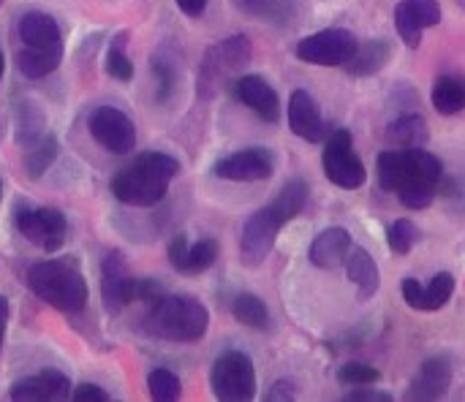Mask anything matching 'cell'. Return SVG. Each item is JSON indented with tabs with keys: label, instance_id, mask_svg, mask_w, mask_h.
Masks as SVG:
<instances>
[{
	"label": "cell",
	"instance_id": "cell-1",
	"mask_svg": "<svg viewBox=\"0 0 465 402\" xmlns=\"http://www.w3.org/2000/svg\"><path fill=\"white\" fill-rule=\"evenodd\" d=\"M379 185L398 193L401 204L409 210H428L439 193L444 163L425 147L384 150L376 161Z\"/></svg>",
	"mask_w": 465,
	"mask_h": 402
},
{
	"label": "cell",
	"instance_id": "cell-2",
	"mask_svg": "<svg viewBox=\"0 0 465 402\" xmlns=\"http://www.w3.org/2000/svg\"><path fill=\"white\" fill-rule=\"evenodd\" d=\"M308 193H311L308 182L294 177V180L283 182V188L278 191V196L267 207L256 210L245 221L242 234H240V261L245 267L256 270V267H262L267 261V256L275 248V240H278L281 229L286 223H292L305 210Z\"/></svg>",
	"mask_w": 465,
	"mask_h": 402
},
{
	"label": "cell",
	"instance_id": "cell-3",
	"mask_svg": "<svg viewBox=\"0 0 465 402\" xmlns=\"http://www.w3.org/2000/svg\"><path fill=\"white\" fill-rule=\"evenodd\" d=\"M180 161L166 152H139L131 163H125L109 182L112 196L136 210L155 207L166 199L172 180L180 174Z\"/></svg>",
	"mask_w": 465,
	"mask_h": 402
},
{
	"label": "cell",
	"instance_id": "cell-4",
	"mask_svg": "<svg viewBox=\"0 0 465 402\" xmlns=\"http://www.w3.org/2000/svg\"><path fill=\"white\" fill-rule=\"evenodd\" d=\"M16 71L25 79H44L63 63V30L46 11H25L16 22Z\"/></svg>",
	"mask_w": 465,
	"mask_h": 402
},
{
	"label": "cell",
	"instance_id": "cell-5",
	"mask_svg": "<svg viewBox=\"0 0 465 402\" xmlns=\"http://www.w3.org/2000/svg\"><path fill=\"white\" fill-rule=\"evenodd\" d=\"M27 289L49 308L65 313V316H76L84 310L87 305V280L79 270V264L68 256V259H46L38 261L27 270Z\"/></svg>",
	"mask_w": 465,
	"mask_h": 402
},
{
	"label": "cell",
	"instance_id": "cell-6",
	"mask_svg": "<svg viewBox=\"0 0 465 402\" xmlns=\"http://www.w3.org/2000/svg\"><path fill=\"white\" fill-rule=\"evenodd\" d=\"M144 329L169 343H199L210 329V310L185 294H163L150 305Z\"/></svg>",
	"mask_w": 465,
	"mask_h": 402
},
{
	"label": "cell",
	"instance_id": "cell-7",
	"mask_svg": "<svg viewBox=\"0 0 465 402\" xmlns=\"http://www.w3.org/2000/svg\"><path fill=\"white\" fill-rule=\"evenodd\" d=\"M251 57H253V44L242 33L221 38L213 46H207L196 74V95L202 101H213L221 93V87H229L242 74Z\"/></svg>",
	"mask_w": 465,
	"mask_h": 402
},
{
	"label": "cell",
	"instance_id": "cell-8",
	"mask_svg": "<svg viewBox=\"0 0 465 402\" xmlns=\"http://www.w3.org/2000/svg\"><path fill=\"white\" fill-rule=\"evenodd\" d=\"M213 397L221 402H251L256 397V368L242 351H223L210 370Z\"/></svg>",
	"mask_w": 465,
	"mask_h": 402
},
{
	"label": "cell",
	"instance_id": "cell-9",
	"mask_svg": "<svg viewBox=\"0 0 465 402\" xmlns=\"http://www.w3.org/2000/svg\"><path fill=\"white\" fill-rule=\"evenodd\" d=\"M322 169H324V177L343 191H357L365 185L368 172L354 150V139L349 128L330 131V136L324 139V150H322Z\"/></svg>",
	"mask_w": 465,
	"mask_h": 402
},
{
	"label": "cell",
	"instance_id": "cell-10",
	"mask_svg": "<svg viewBox=\"0 0 465 402\" xmlns=\"http://www.w3.org/2000/svg\"><path fill=\"white\" fill-rule=\"evenodd\" d=\"M14 226L30 245L44 253H57L68 237V221L54 207H33L19 201L14 212Z\"/></svg>",
	"mask_w": 465,
	"mask_h": 402
},
{
	"label": "cell",
	"instance_id": "cell-11",
	"mask_svg": "<svg viewBox=\"0 0 465 402\" xmlns=\"http://www.w3.org/2000/svg\"><path fill=\"white\" fill-rule=\"evenodd\" d=\"M357 46H360V41L354 38L351 30L327 27V30H319V33L305 35L302 41H297L294 54L302 63H311V65L335 68V65H346L354 57Z\"/></svg>",
	"mask_w": 465,
	"mask_h": 402
},
{
	"label": "cell",
	"instance_id": "cell-12",
	"mask_svg": "<svg viewBox=\"0 0 465 402\" xmlns=\"http://www.w3.org/2000/svg\"><path fill=\"white\" fill-rule=\"evenodd\" d=\"M87 131L93 142L112 155H131L136 150V125L117 106H95L87 114Z\"/></svg>",
	"mask_w": 465,
	"mask_h": 402
},
{
	"label": "cell",
	"instance_id": "cell-13",
	"mask_svg": "<svg viewBox=\"0 0 465 402\" xmlns=\"http://www.w3.org/2000/svg\"><path fill=\"white\" fill-rule=\"evenodd\" d=\"M213 172L229 182H264L275 174V155L267 147H245L215 161Z\"/></svg>",
	"mask_w": 465,
	"mask_h": 402
},
{
	"label": "cell",
	"instance_id": "cell-14",
	"mask_svg": "<svg viewBox=\"0 0 465 402\" xmlns=\"http://www.w3.org/2000/svg\"><path fill=\"white\" fill-rule=\"evenodd\" d=\"M136 278L128 270V261L120 250H109L101 261V299L109 313H120L134 305Z\"/></svg>",
	"mask_w": 465,
	"mask_h": 402
},
{
	"label": "cell",
	"instance_id": "cell-15",
	"mask_svg": "<svg viewBox=\"0 0 465 402\" xmlns=\"http://www.w3.org/2000/svg\"><path fill=\"white\" fill-rule=\"evenodd\" d=\"M229 93H232L234 101L248 106L264 123L275 125L281 120V98H278L275 87L264 76H259V74H240L229 84Z\"/></svg>",
	"mask_w": 465,
	"mask_h": 402
},
{
	"label": "cell",
	"instance_id": "cell-16",
	"mask_svg": "<svg viewBox=\"0 0 465 402\" xmlns=\"http://www.w3.org/2000/svg\"><path fill=\"white\" fill-rule=\"evenodd\" d=\"M166 253H169V264H172V270L177 275L196 278V275L207 272L218 261L221 245L213 237H204V240H199V242L191 245L185 234H177V237H172Z\"/></svg>",
	"mask_w": 465,
	"mask_h": 402
},
{
	"label": "cell",
	"instance_id": "cell-17",
	"mask_svg": "<svg viewBox=\"0 0 465 402\" xmlns=\"http://www.w3.org/2000/svg\"><path fill=\"white\" fill-rule=\"evenodd\" d=\"M71 381L65 373L46 368L35 376L19 378L16 384H11L8 389V400L14 402H63L71 400Z\"/></svg>",
	"mask_w": 465,
	"mask_h": 402
},
{
	"label": "cell",
	"instance_id": "cell-18",
	"mask_svg": "<svg viewBox=\"0 0 465 402\" xmlns=\"http://www.w3.org/2000/svg\"><path fill=\"white\" fill-rule=\"evenodd\" d=\"M439 22H441L439 0H401L395 5V27L409 49H417L422 44V33L428 27H436Z\"/></svg>",
	"mask_w": 465,
	"mask_h": 402
},
{
	"label": "cell",
	"instance_id": "cell-19",
	"mask_svg": "<svg viewBox=\"0 0 465 402\" xmlns=\"http://www.w3.org/2000/svg\"><path fill=\"white\" fill-rule=\"evenodd\" d=\"M452 378H455V368H452V359L439 354V357H430L428 362H422L420 373L411 378L409 389H406V400L417 402H430L444 397L452 387Z\"/></svg>",
	"mask_w": 465,
	"mask_h": 402
},
{
	"label": "cell",
	"instance_id": "cell-20",
	"mask_svg": "<svg viewBox=\"0 0 465 402\" xmlns=\"http://www.w3.org/2000/svg\"><path fill=\"white\" fill-rule=\"evenodd\" d=\"M286 114H289V128H292L294 136H300V139H305L311 144H319V142H324L330 136V128H327L322 112H319V103L308 90H294L292 93Z\"/></svg>",
	"mask_w": 465,
	"mask_h": 402
},
{
	"label": "cell",
	"instance_id": "cell-21",
	"mask_svg": "<svg viewBox=\"0 0 465 402\" xmlns=\"http://www.w3.org/2000/svg\"><path fill=\"white\" fill-rule=\"evenodd\" d=\"M403 299L411 310H422V313H433V310H441L452 294H455V275L452 272H439L428 286H422L417 278H406L403 286Z\"/></svg>",
	"mask_w": 465,
	"mask_h": 402
},
{
	"label": "cell",
	"instance_id": "cell-22",
	"mask_svg": "<svg viewBox=\"0 0 465 402\" xmlns=\"http://www.w3.org/2000/svg\"><path fill=\"white\" fill-rule=\"evenodd\" d=\"M351 248H354L351 234L343 226H332V229H324L313 240V245L308 250V259L319 270H338V267L346 264V256H349Z\"/></svg>",
	"mask_w": 465,
	"mask_h": 402
},
{
	"label": "cell",
	"instance_id": "cell-23",
	"mask_svg": "<svg viewBox=\"0 0 465 402\" xmlns=\"http://www.w3.org/2000/svg\"><path fill=\"white\" fill-rule=\"evenodd\" d=\"M46 114L33 98H22L14 106V142L25 152L46 136Z\"/></svg>",
	"mask_w": 465,
	"mask_h": 402
},
{
	"label": "cell",
	"instance_id": "cell-24",
	"mask_svg": "<svg viewBox=\"0 0 465 402\" xmlns=\"http://www.w3.org/2000/svg\"><path fill=\"white\" fill-rule=\"evenodd\" d=\"M343 267H346L349 280L357 286V299L360 302L373 299L381 286V272H379V264L373 261V256L365 248H351Z\"/></svg>",
	"mask_w": 465,
	"mask_h": 402
},
{
	"label": "cell",
	"instance_id": "cell-25",
	"mask_svg": "<svg viewBox=\"0 0 465 402\" xmlns=\"http://www.w3.org/2000/svg\"><path fill=\"white\" fill-rule=\"evenodd\" d=\"M392 57V44L387 38H371L357 46L354 57L346 63V71L351 76H373L379 74Z\"/></svg>",
	"mask_w": 465,
	"mask_h": 402
},
{
	"label": "cell",
	"instance_id": "cell-26",
	"mask_svg": "<svg viewBox=\"0 0 465 402\" xmlns=\"http://www.w3.org/2000/svg\"><path fill=\"white\" fill-rule=\"evenodd\" d=\"M430 101H433V109L439 114H444V117L465 112V76H460V74H441L433 82Z\"/></svg>",
	"mask_w": 465,
	"mask_h": 402
},
{
	"label": "cell",
	"instance_id": "cell-27",
	"mask_svg": "<svg viewBox=\"0 0 465 402\" xmlns=\"http://www.w3.org/2000/svg\"><path fill=\"white\" fill-rule=\"evenodd\" d=\"M428 139H430V131H428V123L422 114H403V117L392 120L387 128V142L398 150L425 147Z\"/></svg>",
	"mask_w": 465,
	"mask_h": 402
},
{
	"label": "cell",
	"instance_id": "cell-28",
	"mask_svg": "<svg viewBox=\"0 0 465 402\" xmlns=\"http://www.w3.org/2000/svg\"><path fill=\"white\" fill-rule=\"evenodd\" d=\"M150 63H153L150 65L153 68V76H155V101L158 103H166L174 95V90L180 87V60L172 54V49L161 46L153 54Z\"/></svg>",
	"mask_w": 465,
	"mask_h": 402
},
{
	"label": "cell",
	"instance_id": "cell-29",
	"mask_svg": "<svg viewBox=\"0 0 465 402\" xmlns=\"http://www.w3.org/2000/svg\"><path fill=\"white\" fill-rule=\"evenodd\" d=\"M232 316H234L237 324H242L248 329H256V332L270 329V310H267L264 299L256 297V294H251V291H242V294L234 297Z\"/></svg>",
	"mask_w": 465,
	"mask_h": 402
},
{
	"label": "cell",
	"instance_id": "cell-30",
	"mask_svg": "<svg viewBox=\"0 0 465 402\" xmlns=\"http://www.w3.org/2000/svg\"><path fill=\"white\" fill-rule=\"evenodd\" d=\"M57 152H60V142H57V136H54V133H46L38 144H33L30 150H25V152H22L25 174H27L30 180L44 177V172L54 163Z\"/></svg>",
	"mask_w": 465,
	"mask_h": 402
},
{
	"label": "cell",
	"instance_id": "cell-31",
	"mask_svg": "<svg viewBox=\"0 0 465 402\" xmlns=\"http://www.w3.org/2000/svg\"><path fill=\"white\" fill-rule=\"evenodd\" d=\"M104 71L117 79V82H131L134 79V63L128 57V33H117L109 46H106V57H104Z\"/></svg>",
	"mask_w": 465,
	"mask_h": 402
},
{
	"label": "cell",
	"instance_id": "cell-32",
	"mask_svg": "<svg viewBox=\"0 0 465 402\" xmlns=\"http://www.w3.org/2000/svg\"><path fill=\"white\" fill-rule=\"evenodd\" d=\"M232 5L253 19L289 22L294 16V0H232Z\"/></svg>",
	"mask_w": 465,
	"mask_h": 402
},
{
	"label": "cell",
	"instance_id": "cell-33",
	"mask_svg": "<svg viewBox=\"0 0 465 402\" xmlns=\"http://www.w3.org/2000/svg\"><path fill=\"white\" fill-rule=\"evenodd\" d=\"M147 392L155 402H174L180 400V395H183V384L172 370L155 368L147 376Z\"/></svg>",
	"mask_w": 465,
	"mask_h": 402
},
{
	"label": "cell",
	"instance_id": "cell-34",
	"mask_svg": "<svg viewBox=\"0 0 465 402\" xmlns=\"http://www.w3.org/2000/svg\"><path fill=\"white\" fill-rule=\"evenodd\" d=\"M420 242V229L409 221V218H401L390 226L387 231V245L392 253L398 256H409L414 250V245Z\"/></svg>",
	"mask_w": 465,
	"mask_h": 402
},
{
	"label": "cell",
	"instance_id": "cell-35",
	"mask_svg": "<svg viewBox=\"0 0 465 402\" xmlns=\"http://www.w3.org/2000/svg\"><path fill=\"white\" fill-rule=\"evenodd\" d=\"M381 381V373L365 362H346L343 368H338V384L341 387H373Z\"/></svg>",
	"mask_w": 465,
	"mask_h": 402
},
{
	"label": "cell",
	"instance_id": "cell-36",
	"mask_svg": "<svg viewBox=\"0 0 465 402\" xmlns=\"http://www.w3.org/2000/svg\"><path fill=\"white\" fill-rule=\"evenodd\" d=\"M71 400L74 402H109V392L101 389L98 384H79L74 387L71 392Z\"/></svg>",
	"mask_w": 465,
	"mask_h": 402
},
{
	"label": "cell",
	"instance_id": "cell-37",
	"mask_svg": "<svg viewBox=\"0 0 465 402\" xmlns=\"http://www.w3.org/2000/svg\"><path fill=\"white\" fill-rule=\"evenodd\" d=\"M294 397H297V387H294L292 381H286V378L275 381V384L270 387V392L264 395V400L267 402H292Z\"/></svg>",
	"mask_w": 465,
	"mask_h": 402
},
{
	"label": "cell",
	"instance_id": "cell-38",
	"mask_svg": "<svg viewBox=\"0 0 465 402\" xmlns=\"http://www.w3.org/2000/svg\"><path fill=\"white\" fill-rule=\"evenodd\" d=\"M346 402H392V395L387 392H376L368 387H351V392L343 397Z\"/></svg>",
	"mask_w": 465,
	"mask_h": 402
},
{
	"label": "cell",
	"instance_id": "cell-39",
	"mask_svg": "<svg viewBox=\"0 0 465 402\" xmlns=\"http://www.w3.org/2000/svg\"><path fill=\"white\" fill-rule=\"evenodd\" d=\"M174 3H177V8H180L185 16L199 19V16L207 11V3H210V0H174Z\"/></svg>",
	"mask_w": 465,
	"mask_h": 402
},
{
	"label": "cell",
	"instance_id": "cell-40",
	"mask_svg": "<svg viewBox=\"0 0 465 402\" xmlns=\"http://www.w3.org/2000/svg\"><path fill=\"white\" fill-rule=\"evenodd\" d=\"M8 316H11V305L5 297H0V348H3V340H5V329H8Z\"/></svg>",
	"mask_w": 465,
	"mask_h": 402
},
{
	"label": "cell",
	"instance_id": "cell-41",
	"mask_svg": "<svg viewBox=\"0 0 465 402\" xmlns=\"http://www.w3.org/2000/svg\"><path fill=\"white\" fill-rule=\"evenodd\" d=\"M3 71H5V57H3V49H0V79H3Z\"/></svg>",
	"mask_w": 465,
	"mask_h": 402
},
{
	"label": "cell",
	"instance_id": "cell-42",
	"mask_svg": "<svg viewBox=\"0 0 465 402\" xmlns=\"http://www.w3.org/2000/svg\"><path fill=\"white\" fill-rule=\"evenodd\" d=\"M0 199H3V182H0Z\"/></svg>",
	"mask_w": 465,
	"mask_h": 402
},
{
	"label": "cell",
	"instance_id": "cell-43",
	"mask_svg": "<svg viewBox=\"0 0 465 402\" xmlns=\"http://www.w3.org/2000/svg\"><path fill=\"white\" fill-rule=\"evenodd\" d=\"M0 5H3V0H0Z\"/></svg>",
	"mask_w": 465,
	"mask_h": 402
}]
</instances>
